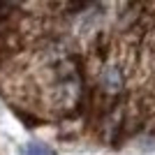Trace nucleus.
Wrapping results in <instances>:
<instances>
[{"label":"nucleus","instance_id":"f03ea898","mask_svg":"<svg viewBox=\"0 0 155 155\" xmlns=\"http://www.w3.org/2000/svg\"><path fill=\"white\" fill-rule=\"evenodd\" d=\"M23 155H53L51 150L46 148V146H39V143H28Z\"/></svg>","mask_w":155,"mask_h":155},{"label":"nucleus","instance_id":"f257e3e1","mask_svg":"<svg viewBox=\"0 0 155 155\" xmlns=\"http://www.w3.org/2000/svg\"><path fill=\"white\" fill-rule=\"evenodd\" d=\"M0 97L63 141L155 143V2L0 5Z\"/></svg>","mask_w":155,"mask_h":155}]
</instances>
